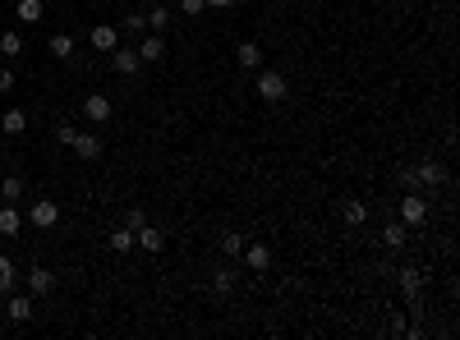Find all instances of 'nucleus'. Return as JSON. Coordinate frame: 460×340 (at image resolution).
Masks as SVG:
<instances>
[{"instance_id":"nucleus-1","label":"nucleus","mask_w":460,"mask_h":340,"mask_svg":"<svg viewBox=\"0 0 460 340\" xmlns=\"http://www.w3.org/2000/svg\"><path fill=\"white\" fill-rule=\"evenodd\" d=\"M258 97H262V102H272V106L286 102V97H290L286 74H281V70H262V74H258Z\"/></svg>"},{"instance_id":"nucleus-2","label":"nucleus","mask_w":460,"mask_h":340,"mask_svg":"<svg viewBox=\"0 0 460 340\" xmlns=\"http://www.w3.org/2000/svg\"><path fill=\"white\" fill-rule=\"evenodd\" d=\"M400 221H405V226H424V221H428V198L419 189L400 198Z\"/></svg>"},{"instance_id":"nucleus-3","label":"nucleus","mask_w":460,"mask_h":340,"mask_svg":"<svg viewBox=\"0 0 460 340\" xmlns=\"http://www.w3.org/2000/svg\"><path fill=\"white\" fill-rule=\"evenodd\" d=\"M111 65H115V74H124V79H134V74H139V65H143L139 46H115V51H111Z\"/></svg>"},{"instance_id":"nucleus-4","label":"nucleus","mask_w":460,"mask_h":340,"mask_svg":"<svg viewBox=\"0 0 460 340\" xmlns=\"http://www.w3.org/2000/svg\"><path fill=\"white\" fill-rule=\"evenodd\" d=\"M28 221H33V226H37V230H51V226H55V221H60V207H55V202H51V198H37V202H33V207H28Z\"/></svg>"},{"instance_id":"nucleus-5","label":"nucleus","mask_w":460,"mask_h":340,"mask_svg":"<svg viewBox=\"0 0 460 340\" xmlns=\"http://www.w3.org/2000/svg\"><path fill=\"white\" fill-rule=\"evenodd\" d=\"M400 285H405L410 308H419V304H424V271H419V267H405V271H400Z\"/></svg>"},{"instance_id":"nucleus-6","label":"nucleus","mask_w":460,"mask_h":340,"mask_svg":"<svg viewBox=\"0 0 460 340\" xmlns=\"http://www.w3.org/2000/svg\"><path fill=\"white\" fill-rule=\"evenodd\" d=\"M83 115H87V124H106V120H111V97H106V92H92L83 102Z\"/></svg>"},{"instance_id":"nucleus-7","label":"nucleus","mask_w":460,"mask_h":340,"mask_svg":"<svg viewBox=\"0 0 460 340\" xmlns=\"http://www.w3.org/2000/svg\"><path fill=\"white\" fill-rule=\"evenodd\" d=\"M414 180L419 189H437V184H446V166L442 161H424V166H414Z\"/></svg>"},{"instance_id":"nucleus-8","label":"nucleus","mask_w":460,"mask_h":340,"mask_svg":"<svg viewBox=\"0 0 460 340\" xmlns=\"http://www.w3.org/2000/svg\"><path fill=\"white\" fill-rule=\"evenodd\" d=\"M5 317H9V322H33V299L9 290V299H5Z\"/></svg>"},{"instance_id":"nucleus-9","label":"nucleus","mask_w":460,"mask_h":340,"mask_svg":"<svg viewBox=\"0 0 460 340\" xmlns=\"http://www.w3.org/2000/svg\"><path fill=\"white\" fill-rule=\"evenodd\" d=\"M55 290V271H46V267H28V295H51Z\"/></svg>"},{"instance_id":"nucleus-10","label":"nucleus","mask_w":460,"mask_h":340,"mask_svg":"<svg viewBox=\"0 0 460 340\" xmlns=\"http://www.w3.org/2000/svg\"><path fill=\"white\" fill-rule=\"evenodd\" d=\"M134 244H139V248H148V253H161V248H166V235H161L156 226H148V221H143V226L134 230Z\"/></svg>"},{"instance_id":"nucleus-11","label":"nucleus","mask_w":460,"mask_h":340,"mask_svg":"<svg viewBox=\"0 0 460 340\" xmlns=\"http://www.w3.org/2000/svg\"><path fill=\"white\" fill-rule=\"evenodd\" d=\"M405 239H410V226H405V221H396V216H391L387 226H383V244L400 253V248H405Z\"/></svg>"},{"instance_id":"nucleus-12","label":"nucleus","mask_w":460,"mask_h":340,"mask_svg":"<svg viewBox=\"0 0 460 340\" xmlns=\"http://www.w3.org/2000/svg\"><path fill=\"white\" fill-rule=\"evenodd\" d=\"M139 55H143V65H156V60H166V37H161V33L143 37V42H139Z\"/></svg>"},{"instance_id":"nucleus-13","label":"nucleus","mask_w":460,"mask_h":340,"mask_svg":"<svg viewBox=\"0 0 460 340\" xmlns=\"http://www.w3.org/2000/svg\"><path fill=\"white\" fill-rule=\"evenodd\" d=\"M87 42H92V51H115V42H120V33H115L111 23H97L92 33H87Z\"/></svg>"},{"instance_id":"nucleus-14","label":"nucleus","mask_w":460,"mask_h":340,"mask_svg":"<svg viewBox=\"0 0 460 340\" xmlns=\"http://www.w3.org/2000/svg\"><path fill=\"white\" fill-rule=\"evenodd\" d=\"M244 262H249V271H267L272 267V248L267 244H244Z\"/></svg>"},{"instance_id":"nucleus-15","label":"nucleus","mask_w":460,"mask_h":340,"mask_svg":"<svg viewBox=\"0 0 460 340\" xmlns=\"http://www.w3.org/2000/svg\"><path fill=\"white\" fill-rule=\"evenodd\" d=\"M235 60H240V70H262V46L258 42H240V51H235Z\"/></svg>"},{"instance_id":"nucleus-16","label":"nucleus","mask_w":460,"mask_h":340,"mask_svg":"<svg viewBox=\"0 0 460 340\" xmlns=\"http://www.w3.org/2000/svg\"><path fill=\"white\" fill-rule=\"evenodd\" d=\"M74 152L83 161H97V157H102V138H97V133H78V138H74Z\"/></svg>"},{"instance_id":"nucleus-17","label":"nucleus","mask_w":460,"mask_h":340,"mask_svg":"<svg viewBox=\"0 0 460 340\" xmlns=\"http://www.w3.org/2000/svg\"><path fill=\"white\" fill-rule=\"evenodd\" d=\"M18 230H23V216H18L14 202H5L0 207V235H18Z\"/></svg>"},{"instance_id":"nucleus-18","label":"nucleus","mask_w":460,"mask_h":340,"mask_svg":"<svg viewBox=\"0 0 460 340\" xmlns=\"http://www.w3.org/2000/svg\"><path fill=\"white\" fill-rule=\"evenodd\" d=\"M23 189H28L23 175H5V180H0V198H5V202H18V198H23Z\"/></svg>"},{"instance_id":"nucleus-19","label":"nucleus","mask_w":460,"mask_h":340,"mask_svg":"<svg viewBox=\"0 0 460 340\" xmlns=\"http://www.w3.org/2000/svg\"><path fill=\"white\" fill-rule=\"evenodd\" d=\"M14 14L23 18V23H42V18H46V9H42V0H18V5H14Z\"/></svg>"},{"instance_id":"nucleus-20","label":"nucleus","mask_w":460,"mask_h":340,"mask_svg":"<svg viewBox=\"0 0 460 340\" xmlns=\"http://www.w3.org/2000/svg\"><path fill=\"white\" fill-rule=\"evenodd\" d=\"M171 23H175V9H166V5H148V28H156V33H166Z\"/></svg>"},{"instance_id":"nucleus-21","label":"nucleus","mask_w":460,"mask_h":340,"mask_svg":"<svg viewBox=\"0 0 460 340\" xmlns=\"http://www.w3.org/2000/svg\"><path fill=\"white\" fill-rule=\"evenodd\" d=\"M46 51H51L55 60H70V55H74V37L70 33H55L51 42H46Z\"/></svg>"},{"instance_id":"nucleus-22","label":"nucleus","mask_w":460,"mask_h":340,"mask_svg":"<svg viewBox=\"0 0 460 340\" xmlns=\"http://www.w3.org/2000/svg\"><path fill=\"white\" fill-rule=\"evenodd\" d=\"M0 129H5L9 138H18V133L28 129V115H23V111H18V106H14V111H5V120H0Z\"/></svg>"},{"instance_id":"nucleus-23","label":"nucleus","mask_w":460,"mask_h":340,"mask_svg":"<svg viewBox=\"0 0 460 340\" xmlns=\"http://www.w3.org/2000/svg\"><path fill=\"white\" fill-rule=\"evenodd\" d=\"M230 290H235V271H226V267H221L217 276H212V299H217V304H221V299H226Z\"/></svg>"},{"instance_id":"nucleus-24","label":"nucleus","mask_w":460,"mask_h":340,"mask_svg":"<svg viewBox=\"0 0 460 340\" xmlns=\"http://www.w3.org/2000/svg\"><path fill=\"white\" fill-rule=\"evenodd\" d=\"M221 253H226V258H240L244 253V235H240V230H221Z\"/></svg>"},{"instance_id":"nucleus-25","label":"nucleus","mask_w":460,"mask_h":340,"mask_svg":"<svg viewBox=\"0 0 460 340\" xmlns=\"http://www.w3.org/2000/svg\"><path fill=\"white\" fill-rule=\"evenodd\" d=\"M14 285H18V267L9 258H0V295H9Z\"/></svg>"},{"instance_id":"nucleus-26","label":"nucleus","mask_w":460,"mask_h":340,"mask_svg":"<svg viewBox=\"0 0 460 340\" xmlns=\"http://www.w3.org/2000/svg\"><path fill=\"white\" fill-rule=\"evenodd\" d=\"M341 216H346V226L364 230V221H368V207H364V202H346V212H341Z\"/></svg>"},{"instance_id":"nucleus-27","label":"nucleus","mask_w":460,"mask_h":340,"mask_svg":"<svg viewBox=\"0 0 460 340\" xmlns=\"http://www.w3.org/2000/svg\"><path fill=\"white\" fill-rule=\"evenodd\" d=\"M111 248H115V253H129V248H134V230L129 226H115L111 230Z\"/></svg>"},{"instance_id":"nucleus-28","label":"nucleus","mask_w":460,"mask_h":340,"mask_svg":"<svg viewBox=\"0 0 460 340\" xmlns=\"http://www.w3.org/2000/svg\"><path fill=\"white\" fill-rule=\"evenodd\" d=\"M0 55L18 60V55H23V37H18V33H5V37H0Z\"/></svg>"},{"instance_id":"nucleus-29","label":"nucleus","mask_w":460,"mask_h":340,"mask_svg":"<svg viewBox=\"0 0 460 340\" xmlns=\"http://www.w3.org/2000/svg\"><path fill=\"white\" fill-rule=\"evenodd\" d=\"M120 28H124V33H134V37H139L143 28H148V14H124V18H120Z\"/></svg>"},{"instance_id":"nucleus-30","label":"nucleus","mask_w":460,"mask_h":340,"mask_svg":"<svg viewBox=\"0 0 460 340\" xmlns=\"http://www.w3.org/2000/svg\"><path fill=\"white\" fill-rule=\"evenodd\" d=\"M396 184H400L405 193H414V189H419V180H414V166H400V170H396Z\"/></svg>"},{"instance_id":"nucleus-31","label":"nucleus","mask_w":460,"mask_h":340,"mask_svg":"<svg viewBox=\"0 0 460 340\" xmlns=\"http://www.w3.org/2000/svg\"><path fill=\"white\" fill-rule=\"evenodd\" d=\"M74 138H78V129H74L70 120H65V124H55V143H65V148H74Z\"/></svg>"},{"instance_id":"nucleus-32","label":"nucleus","mask_w":460,"mask_h":340,"mask_svg":"<svg viewBox=\"0 0 460 340\" xmlns=\"http://www.w3.org/2000/svg\"><path fill=\"white\" fill-rule=\"evenodd\" d=\"M143 221H148V216H143V207H129V212H124V226H129V230H139Z\"/></svg>"},{"instance_id":"nucleus-33","label":"nucleus","mask_w":460,"mask_h":340,"mask_svg":"<svg viewBox=\"0 0 460 340\" xmlns=\"http://www.w3.org/2000/svg\"><path fill=\"white\" fill-rule=\"evenodd\" d=\"M203 9H208L203 0H180V14H203Z\"/></svg>"},{"instance_id":"nucleus-34","label":"nucleus","mask_w":460,"mask_h":340,"mask_svg":"<svg viewBox=\"0 0 460 340\" xmlns=\"http://www.w3.org/2000/svg\"><path fill=\"white\" fill-rule=\"evenodd\" d=\"M9 87H14V74H9V70H0V92H9Z\"/></svg>"},{"instance_id":"nucleus-35","label":"nucleus","mask_w":460,"mask_h":340,"mask_svg":"<svg viewBox=\"0 0 460 340\" xmlns=\"http://www.w3.org/2000/svg\"><path fill=\"white\" fill-rule=\"evenodd\" d=\"M203 5H208V9H230L235 0H203Z\"/></svg>"},{"instance_id":"nucleus-36","label":"nucleus","mask_w":460,"mask_h":340,"mask_svg":"<svg viewBox=\"0 0 460 340\" xmlns=\"http://www.w3.org/2000/svg\"><path fill=\"white\" fill-rule=\"evenodd\" d=\"M143 5H156V0H143Z\"/></svg>"}]
</instances>
